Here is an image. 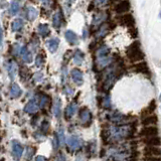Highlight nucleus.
I'll return each mask as SVG.
<instances>
[{"label":"nucleus","instance_id":"obj_42","mask_svg":"<svg viewBox=\"0 0 161 161\" xmlns=\"http://www.w3.org/2000/svg\"><path fill=\"white\" fill-rule=\"evenodd\" d=\"M35 161H47V158L43 157V156H37Z\"/></svg>","mask_w":161,"mask_h":161},{"label":"nucleus","instance_id":"obj_44","mask_svg":"<svg viewBox=\"0 0 161 161\" xmlns=\"http://www.w3.org/2000/svg\"><path fill=\"white\" fill-rule=\"evenodd\" d=\"M159 101L161 102V94H160V96H159Z\"/></svg>","mask_w":161,"mask_h":161},{"label":"nucleus","instance_id":"obj_26","mask_svg":"<svg viewBox=\"0 0 161 161\" xmlns=\"http://www.w3.org/2000/svg\"><path fill=\"white\" fill-rule=\"evenodd\" d=\"M106 19H107V13L101 12V13L97 14L94 17V19H93V25H100V24H102V22H104Z\"/></svg>","mask_w":161,"mask_h":161},{"label":"nucleus","instance_id":"obj_9","mask_svg":"<svg viewBox=\"0 0 161 161\" xmlns=\"http://www.w3.org/2000/svg\"><path fill=\"white\" fill-rule=\"evenodd\" d=\"M11 148H12V155L14 158L19 159L22 156L23 153V147L22 145L20 144L18 141L13 140L11 142Z\"/></svg>","mask_w":161,"mask_h":161},{"label":"nucleus","instance_id":"obj_13","mask_svg":"<svg viewBox=\"0 0 161 161\" xmlns=\"http://www.w3.org/2000/svg\"><path fill=\"white\" fill-rule=\"evenodd\" d=\"M144 153L149 157H159L161 155V149L159 147H154V146H146L144 148Z\"/></svg>","mask_w":161,"mask_h":161},{"label":"nucleus","instance_id":"obj_23","mask_svg":"<svg viewBox=\"0 0 161 161\" xmlns=\"http://www.w3.org/2000/svg\"><path fill=\"white\" fill-rule=\"evenodd\" d=\"M21 55H22V59L26 64L32 63V60H33L32 53H30V50L27 47H22V49H21Z\"/></svg>","mask_w":161,"mask_h":161},{"label":"nucleus","instance_id":"obj_28","mask_svg":"<svg viewBox=\"0 0 161 161\" xmlns=\"http://www.w3.org/2000/svg\"><path fill=\"white\" fill-rule=\"evenodd\" d=\"M37 32L42 35V37H45V36H47V35L49 34L50 32V30H49V27H48V25L47 24H39L38 25V27H37Z\"/></svg>","mask_w":161,"mask_h":161},{"label":"nucleus","instance_id":"obj_27","mask_svg":"<svg viewBox=\"0 0 161 161\" xmlns=\"http://www.w3.org/2000/svg\"><path fill=\"white\" fill-rule=\"evenodd\" d=\"M84 59H85L84 53L80 52V49H78L77 52L75 53V54H74V62H75V64H78V65H80V64H83Z\"/></svg>","mask_w":161,"mask_h":161},{"label":"nucleus","instance_id":"obj_7","mask_svg":"<svg viewBox=\"0 0 161 161\" xmlns=\"http://www.w3.org/2000/svg\"><path fill=\"white\" fill-rule=\"evenodd\" d=\"M82 145H83V140L80 139L79 136L73 135V136H70V137H69L68 146L70 150H73V151L78 150L82 147Z\"/></svg>","mask_w":161,"mask_h":161},{"label":"nucleus","instance_id":"obj_41","mask_svg":"<svg viewBox=\"0 0 161 161\" xmlns=\"http://www.w3.org/2000/svg\"><path fill=\"white\" fill-rule=\"evenodd\" d=\"M2 44H3V31L0 28V47H2Z\"/></svg>","mask_w":161,"mask_h":161},{"label":"nucleus","instance_id":"obj_2","mask_svg":"<svg viewBox=\"0 0 161 161\" xmlns=\"http://www.w3.org/2000/svg\"><path fill=\"white\" fill-rule=\"evenodd\" d=\"M122 72L119 69L118 65H112L104 73V80H103V87L105 90H109L114 86L117 79L120 78Z\"/></svg>","mask_w":161,"mask_h":161},{"label":"nucleus","instance_id":"obj_1","mask_svg":"<svg viewBox=\"0 0 161 161\" xmlns=\"http://www.w3.org/2000/svg\"><path fill=\"white\" fill-rule=\"evenodd\" d=\"M134 132H135V127L132 124L116 125L109 128L107 137L109 141L120 142V141H123L127 138L132 137Z\"/></svg>","mask_w":161,"mask_h":161},{"label":"nucleus","instance_id":"obj_5","mask_svg":"<svg viewBox=\"0 0 161 161\" xmlns=\"http://www.w3.org/2000/svg\"><path fill=\"white\" fill-rule=\"evenodd\" d=\"M109 120L111 122L115 123L116 125H126L129 124V116H125L123 114H121L120 112H112L110 113L108 116Z\"/></svg>","mask_w":161,"mask_h":161},{"label":"nucleus","instance_id":"obj_38","mask_svg":"<svg viewBox=\"0 0 161 161\" xmlns=\"http://www.w3.org/2000/svg\"><path fill=\"white\" fill-rule=\"evenodd\" d=\"M43 64V59H42V53H39L36 58H35V64L36 67H42V64Z\"/></svg>","mask_w":161,"mask_h":161},{"label":"nucleus","instance_id":"obj_33","mask_svg":"<svg viewBox=\"0 0 161 161\" xmlns=\"http://www.w3.org/2000/svg\"><path fill=\"white\" fill-rule=\"evenodd\" d=\"M155 109H156V105H155V101H152L149 105H148V107L147 108H145L144 110H143V112H142V115L143 116H145V115H147V114H149V116L152 114L154 111H155Z\"/></svg>","mask_w":161,"mask_h":161},{"label":"nucleus","instance_id":"obj_17","mask_svg":"<svg viewBox=\"0 0 161 161\" xmlns=\"http://www.w3.org/2000/svg\"><path fill=\"white\" fill-rule=\"evenodd\" d=\"M144 143L146 146H154V147H159L161 145V138L159 136H153V137L145 138Z\"/></svg>","mask_w":161,"mask_h":161},{"label":"nucleus","instance_id":"obj_6","mask_svg":"<svg viewBox=\"0 0 161 161\" xmlns=\"http://www.w3.org/2000/svg\"><path fill=\"white\" fill-rule=\"evenodd\" d=\"M80 121L84 126H89L92 122V113L88 108H83L80 111Z\"/></svg>","mask_w":161,"mask_h":161},{"label":"nucleus","instance_id":"obj_31","mask_svg":"<svg viewBox=\"0 0 161 161\" xmlns=\"http://www.w3.org/2000/svg\"><path fill=\"white\" fill-rule=\"evenodd\" d=\"M23 25H24L23 20L20 19V18H17V19H15L14 21L12 22L11 28H12L13 31H19V30L23 27Z\"/></svg>","mask_w":161,"mask_h":161},{"label":"nucleus","instance_id":"obj_21","mask_svg":"<svg viewBox=\"0 0 161 161\" xmlns=\"http://www.w3.org/2000/svg\"><path fill=\"white\" fill-rule=\"evenodd\" d=\"M21 95H22V90L20 89V87L17 84L13 83L11 85V87H10V96L12 98H19Z\"/></svg>","mask_w":161,"mask_h":161},{"label":"nucleus","instance_id":"obj_40","mask_svg":"<svg viewBox=\"0 0 161 161\" xmlns=\"http://www.w3.org/2000/svg\"><path fill=\"white\" fill-rule=\"evenodd\" d=\"M28 150H29V152H28V155L27 156H25V159L26 160H29L30 158H31V156H32V152H34V149H32V148H28Z\"/></svg>","mask_w":161,"mask_h":161},{"label":"nucleus","instance_id":"obj_20","mask_svg":"<svg viewBox=\"0 0 161 161\" xmlns=\"http://www.w3.org/2000/svg\"><path fill=\"white\" fill-rule=\"evenodd\" d=\"M53 115L55 118H59L62 115V101L59 98H55L53 102Z\"/></svg>","mask_w":161,"mask_h":161},{"label":"nucleus","instance_id":"obj_10","mask_svg":"<svg viewBox=\"0 0 161 161\" xmlns=\"http://www.w3.org/2000/svg\"><path fill=\"white\" fill-rule=\"evenodd\" d=\"M70 75H72V79L74 80V83L78 86L83 85L84 83V75L82 70H80L79 69H72V73H70Z\"/></svg>","mask_w":161,"mask_h":161},{"label":"nucleus","instance_id":"obj_43","mask_svg":"<svg viewBox=\"0 0 161 161\" xmlns=\"http://www.w3.org/2000/svg\"><path fill=\"white\" fill-rule=\"evenodd\" d=\"M57 161H65V158H64V156L63 154L58 155V157Z\"/></svg>","mask_w":161,"mask_h":161},{"label":"nucleus","instance_id":"obj_3","mask_svg":"<svg viewBox=\"0 0 161 161\" xmlns=\"http://www.w3.org/2000/svg\"><path fill=\"white\" fill-rule=\"evenodd\" d=\"M131 148L125 144L118 145L114 148H111L108 151V155L114 158L116 161H126L131 157Z\"/></svg>","mask_w":161,"mask_h":161},{"label":"nucleus","instance_id":"obj_39","mask_svg":"<svg viewBox=\"0 0 161 161\" xmlns=\"http://www.w3.org/2000/svg\"><path fill=\"white\" fill-rule=\"evenodd\" d=\"M47 104V96H42V97H40V106H42V107H43V106H45Z\"/></svg>","mask_w":161,"mask_h":161},{"label":"nucleus","instance_id":"obj_11","mask_svg":"<svg viewBox=\"0 0 161 161\" xmlns=\"http://www.w3.org/2000/svg\"><path fill=\"white\" fill-rule=\"evenodd\" d=\"M39 109V105L37 103V101L36 100H30L29 102L25 105V107H24V111L25 112H27L29 114H34V113H36L37 111Z\"/></svg>","mask_w":161,"mask_h":161},{"label":"nucleus","instance_id":"obj_37","mask_svg":"<svg viewBox=\"0 0 161 161\" xmlns=\"http://www.w3.org/2000/svg\"><path fill=\"white\" fill-rule=\"evenodd\" d=\"M58 142L62 144V145H64V141H65V138H64V132L63 128H60L58 130Z\"/></svg>","mask_w":161,"mask_h":161},{"label":"nucleus","instance_id":"obj_29","mask_svg":"<svg viewBox=\"0 0 161 161\" xmlns=\"http://www.w3.org/2000/svg\"><path fill=\"white\" fill-rule=\"evenodd\" d=\"M157 122V117H156L155 115H150L148 117H145L142 121V124L145 126V127H147V126H152L154 124H156Z\"/></svg>","mask_w":161,"mask_h":161},{"label":"nucleus","instance_id":"obj_34","mask_svg":"<svg viewBox=\"0 0 161 161\" xmlns=\"http://www.w3.org/2000/svg\"><path fill=\"white\" fill-rule=\"evenodd\" d=\"M18 11H19V3L16 2V1L11 2V5H10V9H9L10 14H11V15H16Z\"/></svg>","mask_w":161,"mask_h":161},{"label":"nucleus","instance_id":"obj_36","mask_svg":"<svg viewBox=\"0 0 161 161\" xmlns=\"http://www.w3.org/2000/svg\"><path fill=\"white\" fill-rule=\"evenodd\" d=\"M102 104H103V107L106 108V109L111 108V99H110L109 96H105L104 99H103Z\"/></svg>","mask_w":161,"mask_h":161},{"label":"nucleus","instance_id":"obj_32","mask_svg":"<svg viewBox=\"0 0 161 161\" xmlns=\"http://www.w3.org/2000/svg\"><path fill=\"white\" fill-rule=\"evenodd\" d=\"M62 20H63V17H62V13L59 11H58L53 15V26L55 28H58L60 26V24H62Z\"/></svg>","mask_w":161,"mask_h":161},{"label":"nucleus","instance_id":"obj_15","mask_svg":"<svg viewBox=\"0 0 161 161\" xmlns=\"http://www.w3.org/2000/svg\"><path fill=\"white\" fill-rule=\"evenodd\" d=\"M130 9L129 1H120L115 5V11L117 13H125Z\"/></svg>","mask_w":161,"mask_h":161},{"label":"nucleus","instance_id":"obj_24","mask_svg":"<svg viewBox=\"0 0 161 161\" xmlns=\"http://www.w3.org/2000/svg\"><path fill=\"white\" fill-rule=\"evenodd\" d=\"M7 70H8V75H9V78L13 80L15 78V75L17 74V70H18V68H17V64H15L14 62H10L8 64V67H7Z\"/></svg>","mask_w":161,"mask_h":161},{"label":"nucleus","instance_id":"obj_19","mask_svg":"<svg viewBox=\"0 0 161 161\" xmlns=\"http://www.w3.org/2000/svg\"><path fill=\"white\" fill-rule=\"evenodd\" d=\"M77 111H78V105L77 104H75V103L69 104L67 107V109H65V113H64L65 118L70 119L75 113H77Z\"/></svg>","mask_w":161,"mask_h":161},{"label":"nucleus","instance_id":"obj_8","mask_svg":"<svg viewBox=\"0 0 161 161\" xmlns=\"http://www.w3.org/2000/svg\"><path fill=\"white\" fill-rule=\"evenodd\" d=\"M140 135L144 138L158 136V129L156 127H154V126H147V127H144L142 130H141Z\"/></svg>","mask_w":161,"mask_h":161},{"label":"nucleus","instance_id":"obj_22","mask_svg":"<svg viewBox=\"0 0 161 161\" xmlns=\"http://www.w3.org/2000/svg\"><path fill=\"white\" fill-rule=\"evenodd\" d=\"M112 57H110V55H107V57H104L102 58H98L97 59V64L100 69H104L106 68L107 65H109L111 63H112Z\"/></svg>","mask_w":161,"mask_h":161},{"label":"nucleus","instance_id":"obj_16","mask_svg":"<svg viewBox=\"0 0 161 161\" xmlns=\"http://www.w3.org/2000/svg\"><path fill=\"white\" fill-rule=\"evenodd\" d=\"M120 21L127 27H133L135 25V19L131 14H125L120 18Z\"/></svg>","mask_w":161,"mask_h":161},{"label":"nucleus","instance_id":"obj_25","mask_svg":"<svg viewBox=\"0 0 161 161\" xmlns=\"http://www.w3.org/2000/svg\"><path fill=\"white\" fill-rule=\"evenodd\" d=\"M107 55H110V48L107 47V45H103L98 48L97 53H96V57L98 58H102L104 57H107Z\"/></svg>","mask_w":161,"mask_h":161},{"label":"nucleus","instance_id":"obj_18","mask_svg":"<svg viewBox=\"0 0 161 161\" xmlns=\"http://www.w3.org/2000/svg\"><path fill=\"white\" fill-rule=\"evenodd\" d=\"M64 37L70 44H78L79 43L78 35L75 34L73 30H67L65 33H64Z\"/></svg>","mask_w":161,"mask_h":161},{"label":"nucleus","instance_id":"obj_30","mask_svg":"<svg viewBox=\"0 0 161 161\" xmlns=\"http://www.w3.org/2000/svg\"><path fill=\"white\" fill-rule=\"evenodd\" d=\"M37 14H38L37 10L35 9L34 7H32V6L27 7V9H26V15H27V18L30 20V21H32V20H34L35 18H36Z\"/></svg>","mask_w":161,"mask_h":161},{"label":"nucleus","instance_id":"obj_14","mask_svg":"<svg viewBox=\"0 0 161 161\" xmlns=\"http://www.w3.org/2000/svg\"><path fill=\"white\" fill-rule=\"evenodd\" d=\"M58 45H59V39L58 37H53L47 42V47L52 53L57 52L58 48Z\"/></svg>","mask_w":161,"mask_h":161},{"label":"nucleus","instance_id":"obj_4","mask_svg":"<svg viewBox=\"0 0 161 161\" xmlns=\"http://www.w3.org/2000/svg\"><path fill=\"white\" fill-rule=\"evenodd\" d=\"M126 55H127L128 59L132 63L140 62L144 58V53L141 49L140 42L135 40L133 43H131L126 49Z\"/></svg>","mask_w":161,"mask_h":161},{"label":"nucleus","instance_id":"obj_35","mask_svg":"<svg viewBox=\"0 0 161 161\" xmlns=\"http://www.w3.org/2000/svg\"><path fill=\"white\" fill-rule=\"evenodd\" d=\"M108 31H109L108 25L107 24H104L103 26L99 29V31L97 32V36L98 37H103V36H105V35L108 33Z\"/></svg>","mask_w":161,"mask_h":161},{"label":"nucleus","instance_id":"obj_12","mask_svg":"<svg viewBox=\"0 0 161 161\" xmlns=\"http://www.w3.org/2000/svg\"><path fill=\"white\" fill-rule=\"evenodd\" d=\"M132 70L137 74H143V75H148L150 73V69L146 63H139L137 64H134L132 67Z\"/></svg>","mask_w":161,"mask_h":161}]
</instances>
